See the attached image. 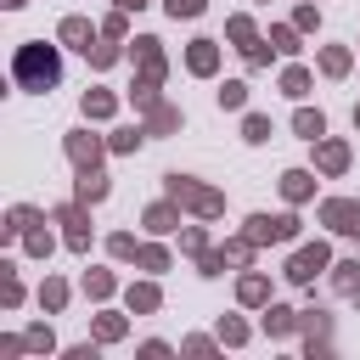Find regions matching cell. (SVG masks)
<instances>
[{
  "instance_id": "cell-17",
  "label": "cell",
  "mask_w": 360,
  "mask_h": 360,
  "mask_svg": "<svg viewBox=\"0 0 360 360\" xmlns=\"http://www.w3.org/2000/svg\"><path fill=\"white\" fill-rule=\"evenodd\" d=\"M242 298H248V304H259V298H264V281H259V276H248V281H242Z\"/></svg>"
},
{
  "instance_id": "cell-9",
  "label": "cell",
  "mask_w": 360,
  "mask_h": 360,
  "mask_svg": "<svg viewBox=\"0 0 360 360\" xmlns=\"http://www.w3.org/2000/svg\"><path fill=\"white\" fill-rule=\"evenodd\" d=\"M242 101H248V84L242 79H225L219 84V107H242Z\"/></svg>"
},
{
  "instance_id": "cell-5",
  "label": "cell",
  "mask_w": 360,
  "mask_h": 360,
  "mask_svg": "<svg viewBox=\"0 0 360 360\" xmlns=\"http://www.w3.org/2000/svg\"><path fill=\"white\" fill-rule=\"evenodd\" d=\"M169 191H174V197H186V202H191V208H202V214H214V208H219V197H214V191H202V186H191L186 174H169Z\"/></svg>"
},
{
  "instance_id": "cell-6",
  "label": "cell",
  "mask_w": 360,
  "mask_h": 360,
  "mask_svg": "<svg viewBox=\"0 0 360 360\" xmlns=\"http://www.w3.org/2000/svg\"><path fill=\"white\" fill-rule=\"evenodd\" d=\"M281 191H287V202H304V197L315 191V180H309L304 169H287V174H281Z\"/></svg>"
},
{
  "instance_id": "cell-10",
  "label": "cell",
  "mask_w": 360,
  "mask_h": 360,
  "mask_svg": "<svg viewBox=\"0 0 360 360\" xmlns=\"http://www.w3.org/2000/svg\"><path fill=\"white\" fill-rule=\"evenodd\" d=\"M281 90H287V96H304V90H309V73H304V68H287V73H281Z\"/></svg>"
},
{
  "instance_id": "cell-2",
  "label": "cell",
  "mask_w": 360,
  "mask_h": 360,
  "mask_svg": "<svg viewBox=\"0 0 360 360\" xmlns=\"http://www.w3.org/2000/svg\"><path fill=\"white\" fill-rule=\"evenodd\" d=\"M287 236H298L292 214H253L248 219V242H287Z\"/></svg>"
},
{
  "instance_id": "cell-11",
  "label": "cell",
  "mask_w": 360,
  "mask_h": 360,
  "mask_svg": "<svg viewBox=\"0 0 360 360\" xmlns=\"http://www.w3.org/2000/svg\"><path fill=\"white\" fill-rule=\"evenodd\" d=\"M343 163H349V152H343L338 141H326V146H321V169H332V174H338Z\"/></svg>"
},
{
  "instance_id": "cell-3",
  "label": "cell",
  "mask_w": 360,
  "mask_h": 360,
  "mask_svg": "<svg viewBox=\"0 0 360 360\" xmlns=\"http://www.w3.org/2000/svg\"><path fill=\"white\" fill-rule=\"evenodd\" d=\"M321 270H326V248H321V242H315V248H298V253H292V264H287V276H292V281H315Z\"/></svg>"
},
{
  "instance_id": "cell-7",
  "label": "cell",
  "mask_w": 360,
  "mask_h": 360,
  "mask_svg": "<svg viewBox=\"0 0 360 360\" xmlns=\"http://www.w3.org/2000/svg\"><path fill=\"white\" fill-rule=\"evenodd\" d=\"M292 129H298V135H304V141H321V135H326V118H321V112H309V107H304V112H298V118H292Z\"/></svg>"
},
{
  "instance_id": "cell-4",
  "label": "cell",
  "mask_w": 360,
  "mask_h": 360,
  "mask_svg": "<svg viewBox=\"0 0 360 360\" xmlns=\"http://www.w3.org/2000/svg\"><path fill=\"white\" fill-rule=\"evenodd\" d=\"M321 219H326L332 231H343V236H360V208H354V202H343V197H338V202H326V208H321Z\"/></svg>"
},
{
  "instance_id": "cell-15",
  "label": "cell",
  "mask_w": 360,
  "mask_h": 360,
  "mask_svg": "<svg viewBox=\"0 0 360 360\" xmlns=\"http://www.w3.org/2000/svg\"><path fill=\"white\" fill-rule=\"evenodd\" d=\"M208 0H169V17H197Z\"/></svg>"
},
{
  "instance_id": "cell-12",
  "label": "cell",
  "mask_w": 360,
  "mask_h": 360,
  "mask_svg": "<svg viewBox=\"0 0 360 360\" xmlns=\"http://www.w3.org/2000/svg\"><path fill=\"white\" fill-rule=\"evenodd\" d=\"M321 68H326V73H343V68H349V51H343V45L321 51Z\"/></svg>"
},
{
  "instance_id": "cell-18",
  "label": "cell",
  "mask_w": 360,
  "mask_h": 360,
  "mask_svg": "<svg viewBox=\"0 0 360 360\" xmlns=\"http://www.w3.org/2000/svg\"><path fill=\"white\" fill-rule=\"evenodd\" d=\"M118 6H146V0H118Z\"/></svg>"
},
{
  "instance_id": "cell-16",
  "label": "cell",
  "mask_w": 360,
  "mask_h": 360,
  "mask_svg": "<svg viewBox=\"0 0 360 360\" xmlns=\"http://www.w3.org/2000/svg\"><path fill=\"white\" fill-rule=\"evenodd\" d=\"M264 326H270V332H287V326H292V309H270Z\"/></svg>"
},
{
  "instance_id": "cell-8",
  "label": "cell",
  "mask_w": 360,
  "mask_h": 360,
  "mask_svg": "<svg viewBox=\"0 0 360 360\" xmlns=\"http://www.w3.org/2000/svg\"><path fill=\"white\" fill-rule=\"evenodd\" d=\"M191 68L197 73H214V39H197L191 45Z\"/></svg>"
},
{
  "instance_id": "cell-1",
  "label": "cell",
  "mask_w": 360,
  "mask_h": 360,
  "mask_svg": "<svg viewBox=\"0 0 360 360\" xmlns=\"http://www.w3.org/2000/svg\"><path fill=\"white\" fill-rule=\"evenodd\" d=\"M56 79H62V62H56L51 45H22L17 51V84L22 90H51Z\"/></svg>"
},
{
  "instance_id": "cell-14",
  "label": "cell",
  "mask_w": 360,
  "mask_h": 360,
  "mask_svg": "<svg viewBox=\"0 0 360 360\" xmlns=\"http://www.w3.org/2000/svg\"><path fill=\"white\" fill-rule=\"evenodd\" d=\"M242 135H248V141H270V118H259V112H253V118L242 124Z\"/></svg>"
},
{
  "instance_id": "cell-13",
  "label": "cell",
  "mask_w": 360,
  "mask_h": 360,
  "mask_svg": "<svg viewBox=\"0 0 360 360\" xmlns=\"http://www.w3.org/2000/svg\"><path fill=\"white\" fill-rule=\"evenodd\" d=\"M338 292H360V264H338Z\"/></svg>"
},
{
  "instance_id": "cell-19",
  "label": "cell",
  "mask_w": 360,
  "mask_h": 360,
  "mask_svg": "<svg viewBox=\"0 0 360 360\" xmlns=\"http://www.w3.org/2000/svg\"><path fill=\"white\" fill-rule=\"evenodd\" d=\"M354 124H360V107H354Z\"/></svg>"
}]
</instances>
